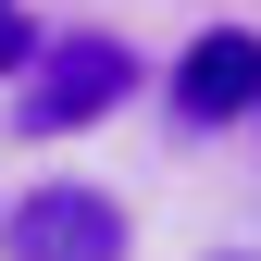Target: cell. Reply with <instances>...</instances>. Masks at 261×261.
Wrapping results in <instances>:
<instances>
[{"mask_svg":"<svg viewBox=\"0 0 261 261\" xmlns=\"http://www.w3.org/2000/svg\"><path fill=\"white\" fill-rule=\"evenodd\" d=\"M224 261H249V249H224Z\"/></svg>","mask_w":261,"mask_h":261,"instance_id":"5","label":"cell"},{"mask_svg":"<svg viewBox=\"0 0 261 261\" xmlns=\"http://www.w3.org/2000/svg\"><path fill=\"white\" fill-rule=\"evenodd\" d=\"M0 249L13 261H124V212L100 187H38L0 212Z\"/></svg>","mask_w":261,"mask_h":261,"instance_id":"2","label":"cell"},{"mask_svg":"<svg viewBox=\"0 0 261 261\" xmlns=\"http://www.w3.org/2000/svg\"><path fill=\"white\" fill-rule=\"evenodd\" d=\"M112 100H137V50L124 38H50L38 50V75L13 87V112H25V137H75V124H100Z\"/></svg>","mask_w":261,"mask_h":261,"instance_id":"1","label":"cell"},{"mask_svg":"<svg viewBox=\"0 0 261 261\" xmlns=\"http://www.w3.org/2000/svg\"><path fill=\"white\" fill-rule=\"evenodd\" d=\"M237 112H261V38L249 25H212V38H187V62H174V124L212 137V124H237Z\"/></svg>","mask_w":261,"mask_h":261,"instance_id":"3","label":"cell"},{"mask_svg":"<svg viewBox=\"0 0 261 261\" xmlns=\"http://www.w3.org/2000/svg\"><path fill=\"white\" fill-rule=\"evenodd\" d=\"M13 62H38V38H25V13L0 0V75H13Z\"/></svg>","mask_w":261,"mask_h":261,"instance_id":"4","label":"cell"}]
</instances>
